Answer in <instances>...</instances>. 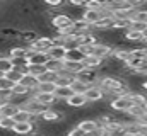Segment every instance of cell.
<instances>
[{
    "label": "cell",
    "mask_w": 147,
    "mask_h": 136,
    "mask_svg": "<svg viewBox=\"0 0 147 136\" xmlns=\"http://www.w3.org/2000/svg\"><path fill=\"white\" fill-rule=\"evenodd\" d=\"M74 82H75V77L70 75V73H67L65 70H62V71H58V78H57L55 85L57 87H70Z\"/></svg>",
    "instance_id": "13"
},
{
    "label": "cell",
    "mask_w": 147,
    "mask_h": 136,
    "mask_svg": "<svg viewBox=\"0 0 147 136\" xmlns=\"http://www.w3.org/2000/svg\"><path fill=\"white\" fill-rule=\"evenodd\" d=\"M105 7H106V2H101V0H87L86 2V10H98V12H101Z\"/></svg>",
    "instance_id": "31"
},
{
    "label": "cell",
    "mask_w": 147,
    "mask_h": 136,
    "mask_svg": "<svg viewBox=\"0 0 147 136\" xmlns=\"http://www.w3.org/2000/svg\"><path fill=\"white\" fill-rule=\"evenodd\" d=\"M55 95H57L58 101H69L74 95V90H72V87H58Z\"/></svg>",
    "instance_id": "24"
},
{
    "label": "cell",
    "mask_w": 147,
    "mask_h": 136,
    "mask_svg": "<svg viewBox=\"0 0 147 136\" xmlns=\"http://www.w3.org/2000/svg\"><path fill=\"white\" fill-rule=\"evenodd\" d=\"M16 123H33L34 116L28 111V109H19V112L16 114Z\"/></svg>",
    "instance_id": "22"
},
{
    "label": "cell",
    "mask_w": 147,
    "mask_h": 136,
    "mask_svg": "<svg viewBox=\"0 0 147 136\" xmlns=\"http://www.w3.org/2000/svg\"><path fill=\"white\" fill-rule=\"evenodd\" d=\"M57 89H58V87H57L53 82H39L36 92H41V94H55Z\"/></svg>",
    "instance_id": "23"
},
{
    "label": "cell",
    "mask_w": 147,
    "mask_h": 136,
    "mask_svg": "<svg viewBox=\"0 0 147 136\" xmlns=\"http://www.w3.org/2000/svg\"><path fill=\"white\" fill-rule=\"evenodd\" d=\"M70 87H72L74 94H86V92L89 90V87H91V85H87V83H84V82H80V80H77V78H75V82H74Z\"/></svg>",
    "instance_id": "34"
},
{
    "label": "cell",
    "mask_w": 147,
    "mask_h": 136,
    "mask_svg": "<svg viewBox=\"0 0 147 136\" xmlns=\"http://www.w3.org/2000/svg\"><path fill=\"white\" fill-rule=\"evenodd\" d=\"M14 68L16 67H14V61H12L10 56H2V58H0V71H2V73L7 75V73L12 71Z\"/></svg>",
    "instance_id": "26"
},
{
    "label": "cell",
    "mask_w": 147,
    "mask_h": 136,
    "mask_svg": "<svg viewBox=\"0 0 147 136\" xmlns=\"http://www.w3.org/2000/svg\"><path fill=\"white\" fill-rule=\"evenodd\" d=\"M113 53H115V48H113L111 44L99 43L98 46H94V53H92V55H96V56H99V58H103V60H108V58L113 56Z\"/></svg>",
    "instance_id": "5"
},
{
    "label": "cell",
    "mask_w": 147,
    "mask_h": 136,
    "mask_svg": "<svg viewBox=\"0 0 147 136\" xmlns=\"http://www.w3.org/2000/svg\"><path fill=\"white\" fill-rule=\"evenodd\" d=\"M38 37H39V34H38V31H34V29H21V34H19V39H21V41H26L28 46H29L31 43H34Z\"/></svg>",
    "instance_id": "20"
},
{
    "label": "cell",
    "mask_w": 147,
    "mask_h": 136,
    "mask_svg": "<svg viewBox=\"0 0 147 136\" xmlns=\"http://www.w3.org/2000/svg\"><path fill=\"white\" fill-rule=\"evenodd\" d=\"M12 131L16 133V136H29L36 131V126L33 123H17Z\"/></svg>",
    "instance_id": "6"
},
{
    "label": "cell",
    "mask_w": 147,
    "mask_h": 136,
    "mask_svg": "<svg viewBox=\"0 0 147 136\" xmlns=\"http://www.w3.org/2000/svg\"><path fill=\"white\" fill-rule=\"evenodd\" d=\"M105 61H106V60H103V58H99V56H96V55H89V56H86V60H84V67L91 68V70H98L99 67L105 65Z\"/></svg>",
    "instance_id": "15"
},
{
    "label": "cell",
    "mask_w": 147,
    "mask_h": 136,
    "mask_svg": "<svg viewBox=\"0 0 147 136\" xmlns=\"http://www.w3.org/2000/svg\"><path fill=\"white\" fill-rule=\"evenodd\" d=\"M19 112V107L12 102H5L2 107H0V116L2 117H16V114Z\"/></svg>",
    "instance_id": "18"
},
{
    "label": "cell",
    "mask_w": 147,
    "mask_h": 136,
    "mask_svg": "<svg viewBox=\"0 0 147 136\" xmlns=\"http://www.w3.org/2000/svg\"><path fill=\"white\" fill-rule=\"evenodd\" d=\"M63 70L67 71V73H70L74 77H77L82 70H86L84 67V63H74V61H63Z\"/></svg>",
    "instance_id": "21"
},
{
    "label": "cell",
    "mask_w": 147,
    "mask_h": 136,
    "mask_svg": "<svg viewBox=\"0 0 147 136\" xmlns=\"http://www.w3.org/2000/svg\"><path fill=\"white\" fill-rule=\"evenodd\" d=\"M28 53H29L28 48H24V46H14V48H10L9 56L10 58H28Z\"/></svg>",
    "instance_id": "25"
},
{
    "label": "cell",
    "mask_w": 147,
    "mask_h": 136,
    "mask_svg": "<svg viewBox=\"0 0 147 136\" xmlns=\"http://www.w3.org/2000/svg\"><path fill=\"white\" fill-rule=\"evenodd\" d=\"M53 44L55 43H53V37L51 36H39L34 43H31L28 46V49L29 51H36V53H48Z\"/></svg>",
    "instance_id": "1"
},
{
    "label": "cell",
    "mask_w": 147,
    "mask_h": 136,
    "mask_svg": "<svg viewBox=\"0 0 147 136\" xmlns=\"http://www.w3.org/2000/svg\"><path fill=\"white\" fill-rule=\"evenodd\" d=\"M3 104H5V101H3V99H2V97H0V107H2V105H3Z\"/></svg>",
    "instance_id": "47"
},
{
    "label": "cell",
    "mask_w": 147,
    "mask_h": 136,
    "mask_svg": "<svg viewBox=\"0 0 147 136\" xmlns=\"http://www.w3.org/2000/svg\"><path fill=\"white\" fill-rule=\"evenodd\" d=\"M17 123H16V119L14 117H2L0 116V129H14V126H16Z\"/></svg>",
    "instance_id": "36"
},
{
    "label": "cell",
    "mask_w": 147,
    "mask_h": 136,
    "mask_svg": "<svg viewBox=\"0 0 147 136\" xmlns=\"http://www.w3.org/2000/svg\"><path fill=\"white\" fill-rule=\"evenodd\" d=\"M110 105H111V109L116 111V112H128L135 104H134V101H132L128 95H123V97H115V99H111Z\"/></svg>",
    "instance_id": "2"
},
{
    "label": "cell",
    "mask_w": 147,
    "mask_h": 136,
    "mask_svg": "<svg viewBox=\"0 0 147 136\" xmlns=\"http://www.w3.org/2000/svg\"><path fill=\"white\" fill-rule=\"evenodd\" d=\"M34 101L39 102V104L45 105V107H50V105H53L55 102L58 101V99H57L55 94H41V92H34Z\"/></svg>",
    "instance_id": "12"
},
{
    "label": "cell",
    "mask_w": 147,
    "mask_h": 136,
    "mask_svg": "<svg viewBox=\"0 0 147 136\" xmlns=\"http://www.w3.org/2000/svg\"><path fill=\"white\" fill-rule=\"evenodd\" d=\"M12 92H14V95H17V97L33 95V94H34L33 90H29V89H28V87H24L22 83H16V85H14V89H12Z\"/></svg>",
    "instance_id": "32"
},
{
    "label": "cell",
    "mask_w": 147,
    "mask_h": 136,
    "mask_svg": "<svg viewBox=\"0 0 147 136\" xmlns=\"http://www.w3.org/2000/svg\"><path fill=\"white\" fill-rule=\"evenodd\" d=\"M84 95L87 97V101H89V102H96V101L105 99V97H106V92H105L99 85H91V87H89V90H87Z\"/></svg>",
    "instance_id": "7"
},
{
    "label": "cell",
    "mask_w": 147,
    "mask_h": 136,
    "mask_svg": "<svg viewBox=\"0 0 147 136\" xmlns=\"http://www.w3.org/2000/svg\"><path fill=\"white\" fill-rule=\"evenodd\" d=\"M62 117H63V114H60V112H57V111H53V109H46V111L39 116L41 123H46V124H57V121H60Z\"/></svg>",
    "instance_id": "9"
},
{
    "label": "cell",
    "mask_w": 147,
    "mask_h": 136,
    "mask_svg": "<svg viewBox=\"0 0 147 136\" xmlns=\"http://www.w3.org/2000/svg\"><path fill=\"white\" fill-rule=\"evenodd\" d=\"M45 73H46V67H43V65H31V75H34V77L39 78Z\"/></svg>",
    "instance_id": "38"
},
{
    "label": "cell",
    "mask_w": 147,
    "mask_h": 136,
    "mask_svg": "<svg viewBox=\"0 0 147 136\" xmlns=\"http://www.w3.org/2000/svg\"><path fill=\"white\" fill-rule=\"evenodd\" d=\"M144 41H147V29L144 31Z\"/></svg>",
    "instance_id": "46"
},
{
    "label": "cell",
    "mask_w": 147,
    "mask_h": 136,
    "mask_svg": "<svg viewBox=\"0 0 147 136\" xmlns=\"http://www.w3.org/2000/svg\"><path fill=\"white\" fill-rule=\"evenodd\" d=\"M87 102L89 101H87V97H86L84 94H74L72 97L67 101V104H69L72 109H82Z\"/></svg>",
    "instance_id": "16"
},
{
    "label": "cell",
    "mask_w": 147,
    "mask_h": 136,
    "mask_svg": "<svg viewBox=\"0 0 147 136\" xmlns=\"http://www.w3.org/2000/svg\"><path fill=\"white\" fill-rule=\"evenodd\" d=\"M86 60V55H82V51L79 48H74V49H69L67 56L63 61H74V63H84Z\"/></svg>",
    "instance_id": "19"
},
{
    "label": "cell",
    "mask_w": 147,
    "mask_h": 136,
    "mask_svg": "<svg viewBox=\"0 0 147 136\" xmlns=\"http://www.w3.org/2000/svg\"><path fill=\"white\" fill-rule=\"evenodd\" d=\"M45 5L46 7H63L65 5V2H62V0H45Z\"/></svg>",
    "instance_id": "41"
},
{
    "label": "cell",
    "mask_w": 147,
    "mask_h": 136,
    "mask_svg": "<svg viewBox=\"0 0 147 136\" xmlns=\"http://www.w3.org/2000/svg\"><path fill=\"white\" fill-rule=\"evenodd\" d=\"M67 53H69V49H67L65 46H62V44H53V46L50 48V51H48L50 58H53V60H60V61L65 60Z\"/></svg>",
    "instance_id": "11"
},
{
    "label": "cell",
    "mask_w": 147,
    "mask_h": 136,
    "mask_svg": "<svg viewBox=\"0 0 147 136\" xmlns=\"http://www.w3.org/2000/svg\"><path fill=\"white\" fill-rule=\"evenodd\" d=\"M0 34L7 39V37H10V39H17L19 37V34L21 31L17 29V27H10V26H5V27H2L0 29Z\"/></svg>",
    "instance_id": "28"
},
{
    "label": "cell",
    "mask_w": 147,
    "mask_h": 136,
    "mask_svg": "<svg viewBox=\"0 0 147 136\" xmlns=\"http://www.w3.org/2000/svg\"><path fill=\"white\" fill-rule=\"evenodd\" d=\"M137 123H139V124H140L142 128H147V114H144V116H142V117H140V119H139Z\"/></svg>",
    "instance_id": "43"
},
{
    "label": "cell",
    "mask_w": 147,
    "mask_h": 136,
    "mask_svg": "<svg viewBox=\"0 0 147 136\" xmlns=\"http://www.w3.org/2000/svg\"><path fill=\"white\" fill-rule=\"evenodd\" d=\"M2 56H3V55H2V53H0V58H2Z\"/></svg>",
    "instance_id": "49"
},
{
    "label": "cell",
    "mask_w": 147,
    "mask_h": 136,
    "mask_svg": "<svg viewBox=\"0 0 147 136\" xmlns=\"http://www.w3.org/2000/svg\"><path fill=\"white\" fill-rule=\"evenodd\" d=\"M28 60L29 65H46L50 61V55L48 53H36V51H29L28 53Z\"/></svg>",
    "instance_id": "8"
},
{
    "label": "cell",
    "mask_w": 147,
    "mask_h": 136,
    "mask_svg": "<svg viewBox=\"0 0 147 136\" xmlns=\"http://www.w3.org/2000/svg\"><path fill=\"white\" fill-rule=\"evenodd\" d=\"M70 5L72 7H84L86 9V2H82V0H70Z\"/></svg>",
    "instance_id": "42"
},
{
    "label": "cell",
    "mask_w": 147,
    "mask_h": 136,
    "mask_svg": "<svg viewBox=\"0 0 147 136\" xmlns=\"http://www.w3.org/2000/svg\"><path fill=\"white\" fill-rule=\"evenodd\" d=\"M132 22H139V24H147V9H139L134 12L132 19H130V24Z\"/></svg>",
    "instance_id": "27"
},
{
    "label": "cell",
    "mask_w": 147,
    "mask_h": 136,
    "mask_svg": "<svg viewBox=\"0 0 147 136\" xmlns=\"http://www.w3.org/2000/svg\"><path fill=\"white\" fill-rule=\"evenodd\" d=\"M5 78H7V80H10L12 83H21V82H22V78H24V75H22V71H21L19 68H14L12 71H9V73L5 75Z\"/></svg>",
    "instance_id": "30"
},
{
    "label": "cell",
    "mask_w": 147,
    "mask_h": 136,
    "mask_svg": "<svg viewBox=\"0 0 147 136\" xmlns=\"http://www.w3.org/2000/svg\"><path fill=\"white\" fill-rule=\"evenodd\" d=\"M33 136H46L45 133H33Z\"/></svg>",
    "instance_id": "44"
},
{
    "label": "cell",
    "mask_w": 147,
    "mask_h": 136,
    "mask_svg": "<svg viewBox=\"0 0 147 136\" xmlns=\"http://www.w3.org/2000/svg\"><path fill=\"white\" fill-rule=\"evenodd\" d=\"M142 89H144V90H147V82H144V83H142Z\"/></svg>",
    "instance_id": "45"
},
{
    "label": "cell",
    "mask_w": 147,
    "mask_h": 136,
    "mask_svg": "<svg viewBox=\"0 0 147 136\" xmlns=\"http://www.w3.org/2000/svg\"><path fill=\"white\" fill-rule=\"evenodd\" d=\"M3 77H5V73H2V71H0V78H3Z\"/></svg>",
    "instance_id": "48"
},
{
    "label": "cell",
    "mask_w": 147,
    "mask_h": 136,
    "mask_svg": "<svg viewBox=\"0 0 147 136\" xmlns=\"http://www.w3.org/2000/svg\"><path fill=\"white\" fill-rule=\"evenodd\" d=\"M72 24H74V19L69 17L67 14H55L51 17V26L55 27V31L57 29H63V27H70Z\"/></svg>",
    "instance_id": "3"
},
{
    "label": "cell",
    "mask_w": 147,
    "mask_h": 136,
    "mask_svg": "<svg viewBox=\"0 0 147 136\" xmlns=\"http://www.w3.org/2000/svg\"><path fill=\"white\" fill-rule=\"evenodd\" d=\"M67 136H87L79 126H75V128H72V129H69L67 131Z\"/></svg>",
    "instance_id": "40"
},
{
    "label": "cell",
    "mask_w": 147,
    "mask_h": 136,
    "mask_svg": "<svg viewBox=\"0 0 147 136\" xmlns=\"http://www.w3.org/2000/svg\"><path fill=\"white\" fill-rule=\"evenodd\" d=\"M45 67H46V70H48V71H55V73H58V71H62V70H63V61L50 58V61H48Z\"/></svg>",
    "instance_id": "33"
},
{
    "label": "cell",
    "mask_w": 147,
    "mask_h": 136,
    "mask_svg": "<svg viewBox=\"0 0 147 136\" xmlns=\"http://www.w3.org/2000/svg\"><path fill=\"white\" fill-rule=\"evenodd\" d=\"M79 128L89 136V135H92V133H96V131L99 129V124H98V119H82V121L79 123Z\"/></svg>",
    "instance_id": "10"
},
{
    "label": "cell",
    "mask_w": 147,
    "mask_h": 136,
    "mask_svg": "<svg viewBox=\"0 0 147 136\" xmlns=\"http://www.w3.org/2000/svg\"><path fill=\"white\" fill-rule=\"evenodd\" d=\"M127 114H130L135 121H139V119H140L144 114H147V112H146V109H144V105H134V107H132Z\"/></svg>",
    "instance_id": "35"
},
{
    "label": "cell",
    "mask_w": 147,
    "mask_h": 136,
    "mask_svg": "<svg viewBox=\"0 0 147 136\" xmlns=\"http://www.w3.org/2000/svg\"><path fill=\"white\" fill-rule=\"evenodd\" d=\"M80 19H84L89 26H96L101 21V12H98V10H86L80 15Z\"/></svg>",
    "instance_id": "17"
},
{
    "label": "cell",
    "mask_w": 147,
    "mask_h": 136,
    "mask_svg": "<svg viewBox=\"0 0 147 136\" xmlns=\"http://www.w3.org/2000/svg\"><path fill=\"white\" fill-rule=\"evenodd\" d=\"M110 60H116V61H120L121 65H127L130 60H132V53H130V49H115V53H113V56H111Z\"/></svg>",
    "instance_id": "14"
},
{
    "label": "cell",
    "mask_w": 147,
    "mask_h": 136,
    "mask_svg": "<svg viewBox=\"0 0 147 136\" xmlns=\"http://www.w3.org/2000/svg\"><path fill=\"white\" fill-rule=\"evenodd\" d=\"M14 85L16 83H12L10 80H7L5 77L3 78H0V90H12L14 89Z\"/></svg>",
    "instance_id": "39"
},
{
    "label": "cell",
    "mask_w": 147,
    "mask_h": 136,
    "mask_svg": "<svg viewBox=\"0 0 147 136\" xmlns=\"http://www.w3.org/2000/svg\"><path fill=\"white\" fill-rule=\"evenodd\" d=\"M57 78H58V73H55V71H48V70H46V73L39 77V82H53V83H55Z\"/></svg>",
    "instance_id": "37"
},
{
    "label": "cell",
    "mask_w": 147,
    "mask_h": 136,
    "mask_svg": "<svg viewBox=\"0 0 147 136\" xmlns=\"http://www.w3.org/2000/svg\"><path fill=\"white\" fill-rule=\"evenodd\" d=\"M75 78H77V80H80V82H84V83H87V85H92L96 80H101V77L98 75V70H91V68L82 70Z\"/></svg>",
    "instance_id": "4"
},
{
    "label": "cell",
    "mask_w": 147,
    "mask_h": 136,
    "mask_svg": "<svg viewBox=\"0 0 147 136\" xmlns=\"http://www.w3.org/2000/svg\"><path fill=\"white\" fill-rule=\"evenodd\" d=\"M127 41H130V43H139V41H144V33H140V31H132V29H128L125 36H123Z\"/></svg>",
    "instance_id": "29"
}]
</instances>
